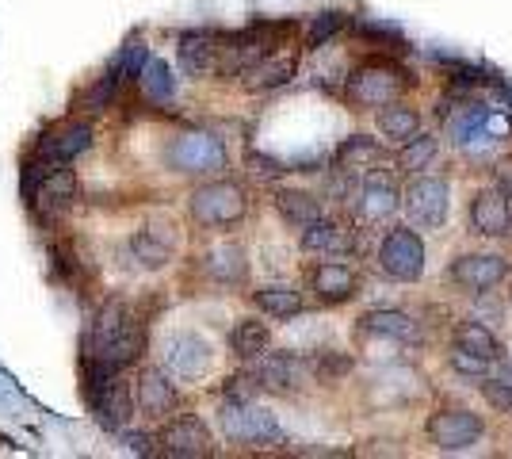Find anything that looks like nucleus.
<instances>
[{
  "mask_svg": "<svg viewBox=\"0 0 512 459\" xmlns=\"http://www.w3.org/2000/svg\"><path fill=\"white\" fill-rule=\"evenodd\" d=\"M146 352V322L127 303H104L81 333V387L107 383L111 375H123Z\"/></svg>",
  "mask_w": 512,
  "mask_h": 459,
  "instance_id": "nucleus-1",
  "label": "nucleus"
},
{
  "mask_svg": "<svg viewBox=\"0 0 512 459\" xmlns=\"http://www.w3.org/2000/svg\"><path fill=\"white\" fill-rule=\"evenodd\" d=\"M409 85H413V77L398 62H390V58H367L363 66L352 69L344 96H348L352 108H386V104L402 100L409 92Z\"/></svg>",
  "mask_w": 512,
  "mask_h": 459,
  "instance_id": "nucleus-2",
  "label": "nucleus"
},
{
  "mask_svg": "<svg viewBox=\"0 0 512 459\" xmlns=\"http://www.w3.org/2000/svg\"><path fill=\"white\" fill-rule=\"evenodd\" d=\"M218 425H222V437L245 444V448L283 444V429H279L276 414L256 406L253 398H226L222 410H218Z\"/></svg>",
  "mask_w": 512,
  "mask_h": 459,
  "instance_id": "nucleus-3",
  "label": "nucleus"
},
{
  "mask_svg": "<svg viewBox=\"0 0 512 459\" xmlns=\"http://www.w3.org/2000/svg\"><path fill=\"white\" fill-rule=\"evenodd\" d=\"M188 215L207 230L237 226L249 215V196L237 180H207L188 196Z\"/></svg>",
  "mask_w": 512,
  "mask_h": 459,
  "instance_id": "nucleus-4",
  "label": "nucleus"
},
{
  "mask_svg": "<svg viewBox=\"0 0 512 459\" xmlns=\"http://www.w3.org/2000/svg\"><path fill=\"white\" fill-rule=\"evenodd\" d=\"M92 146V123L88 119H77V115H65L58 123H50L35 146L27 150V157H35L46 169H58V165H73L81 153Z\"/></svg>",
  "mask_w": 512,
  "mask_h": 459,
  "instance_id": "nucleus-5",
  "label": "nucleus"
},
{
  "mask_svg": "<svg viewBox=\"0 0 512 459\" xmlns=\"http://www.w3.org/2000/svg\"><path fill=\"white\" fill-rule=\"evenodd\" d=\"M165 161L172 165V173L184 176H211L218 169H226L230 153H226V142L218 134L207 131H184L176 134L165 150Z\"/></svg>",
  "mask_w": 512,
  "mask_h": 459,
  "instance_id": "nucleus-6",
  "label": "nucleus"
},
{
  "mask_svg": "<svg viewBox=\"0 0 512 459\" xmlns=\"http://www.w3.org/2000/svg\"><path fill=\"white\" fill-rule=\"evenodd\" d=\"M379 268L398 284H413L425 276V241L409 226H394L379 245Z\"/></svg>",
  "mask_w": 512,
  "mask_h": 459,
  "instance_id": "nucleus-7",
  "label": "nucleus"
},
{
  "mask_svg": "<svg viewBox=\"0 0 512 459\" xmlns=\"http://www.w3.org/2000/svg\"><path fill=\"white\" fill-rule=\"evenodd\" d=\"M176 249H180V230H176V222L169 215H153L130 234V257L146 272H157V268L172 264Z\"/></svg>",
  "mask_w": 512,
  "mask_h": 459,
  "instance_id": "nucleus-8",
  "label": "nucleus"
},
{
  "mask_svg": "<svg viewBox=\"0 0 512 459\" xmlns=\"http://www.w3.org/2000/svg\"><path fill=\"white\" fill-rule=\"evenodd\" d=\"M486 433L482 417L463 406H451V410H436L428 417V440L440 448V452H467L470 444H478Z\"/></svg>",
  "mask_w": 512,
  "mask_h": 459,
  "instance_id": "nucleus-9",
  "label": "nucleus"
},
{
  "mask_svg": "<svg viewBox=\"0 0 512 459\" xmlns=\"http://www.w3.org/2000/svg\"><path fill=\"white\" fill-rule=\"evenodd\" d=\"M85 398L92 417H96V425H104L107 433H123L130 425V417H134V402H138L123 375H111L107 383L92 387Z\"/></svg>",
  "mask_w": 512,
  "mask_h": 459,
  "instance_id": "nucleus-10",
  "label": "nucleus"
},
{
  "mask_svg": "<svg viewBox=\"0 0 512 459\" xmlns=\"http://www.w3.org/2000/svg\"><path fill=\"white\" fill-rule=\"evenodd\" d=\"M77 199H81V180H77V173L69 165H58V169H46V176L35 188V199L27 207H35L46 222H54L69 215L77 207Z\"/></svg>",
  "mask_w": 512,
  "mask_h": 459,
  "instance_id": "nucleus-11",
  "label": "nucleus"
},
{
  "mask_svg": "<svg viewBox=\"0 0 512 459\" xmlns=\"http://www.w3.org/2000/svg\"><path fill=\"white\" fill-rule=\"evenodd\" d=\"M161 452L165 456H176V459H203L214 452V440H211V429L199 421L195 414H180V417H169L165 421V429H161Z\"/></svg>",
  "mask_w": 512,
  "mask_h": 459,
  "instance_id": "nucleus-12",
  "label": "nucleus"
},
{
  "mask_svg": "<svg viewBox=\"0 0 512 459\" xmlns=\"http://www.w3.org/2000/svg\"><path fill=\"white\" fill-rule=\"evenodd\" d=\"M406 207L417 226H425V230L444 226L451 211L448 180H440V176H421V180H413L406 192Z\"/></svg>",
  "mask_w": 512,
  "mask_h": 459,
  "instance_id": "nucleus-13",
  "label": "nucleus"
},
{
  "mask_svg": "<svg viewBox=\"0 0 512 459\" xmlns=\"http://www.w3.org/2000/svg\"><path fill=\"white\" fill-rule=\"evenodd\" d=\"M222 35L226 31H214V27H192L176 39V58L184 73L192 77H207V73H218V54H222Z\"/></svg>",
  "mask_w": 512,
  "mask_h": 459,
  "instance_id": "nucleus-14",
  "label": "nucleus"
},
{
  "mask_svg": "<svg viewBox=\"0 0 512 459\" xmlns=\"http://www.w3.org/2000/svg\"><path fill=\"white\" fill-rule=\"evenodd\" d=\"M302 372H306V364H302L299 356H291V352H260L253 360V383L256 391H272V394H291L299 387Z\"/></svg>",
  "mask_w": 512,
  "mask_h": 459,
  "instance_id": "nucleus-15",
  "label": "nucleus"
},
{
  "mask_svg": "<svg viewBox=\"0 0 512 459\" xmlns=\"http://www.w3.org/2000/svg\"><path fill=\"white\" fill-rule=\"evenodd\" d=\"M451 284L467 287V291H490L509 276V261L497 253H463L448 268Z\"/></svg>",
  "mask_w": 512,
  "mask_h": 459,
  "instance_id": "nucleus-16",
  "label": "nucleus"
},
{
  "mask_svg": "<svg viewBox=\"0 0 512 459\" xmlns=\"http://www.w3.org/2000/svg\"><path fill=\"white\" fill-rule=\"evenodd\" d=\"M310 291H314V299L325 306H341L348 303L356 291H360V276H356V268L344 261H321L310 268Z\"/></svg>",
  "mask_w": 512,
  "mask_h": 459,
  "instance_id": "nucleus-17",
  "label": "nucleus"
},
{
  "mask_svg": "<svg viewBox=\"0 0 512 459\" xmlns=\"http://www.w3.org/2000/svg\"><path fill=\"white\" fill-rule=\"evenodd\" d=\"M134 398L146 417H169L180 406V391L172 383L169 368H142L134 379Z\"/></svg>",
  "mask_w": 512,
  "mask_h": 459,
  "instance_id": "nucleus-18",
  "label": "nucleus"
},
{
  "mask_svg": "<svg viewBox=\"0 0 512 459\" xmlns=\"http://www.w3.org/2000/svg\"><path fill=\"white\" fill-rule=\"evenodd\" d=\"M356 215L363 222H386L398 207H402V192H398V184L390 180L386 173H367L363 176V184L356 188Z\"/></svg>",
  "mask_w": 512,
  "mask_h": 459,
  "instance_id": "nucleus-19",
  "label": "nucleus"
},
{
  "mask_svg": "<svg viewBox=\"0 0 512 459\" xmlns=\"http://www.w3.org/2000/svg\"><path fill=\"white\" fill-rule=\"evenodd\" d=\"M214 352L203 337L195 333H176L169 337V352H165V368H169L176 379H203L211 372Z\"/></svg>",
  "mask_w": 512,
  "mask_h": 459,
  "instance_id": "nucleus-20",
  "label": "nucleus"
},
{
  "mask_svg": "<svg viewBox=\"0 0 512 459\" xmlns=\"http://www.w3.org/2000/svg\"><path fill=\"white\" fill-rule=\"evenodd\" d=\"M299 245H302V253L329 261V257H348V253L356 249V234H352L344 222H333L321 215L318 222H310V226L302 230Z\"/></svg>",
  "mask_w": 512,
  "mask_h": 459,
  "instance_id": "nucleus-21",
  "label": "nucleus"
},
{
  "mask_svg": "<svg viewBox=\"0 0 512 459\" xmlns=\"http://www.w3.org/2000/svg\"><path fill=\"white\" fill-rule=\"evenodd\" d=\"M295 69H299V58H295V50L279 46V50H272V54L256 58L253 66L241 73V85L249 88V92H272V88L287 85V81L295 77Z\"/></svg>",
  "mask_w": 512,
  "mask_h": 459,
  "instance_id": "nucleus-22",
  "label": "nucleus"
},
{
  "mask_svg": "<svg viewBox=\"0 0 512 459\" xmlns=\"http://www.w3.org/2000/svg\"><path fill=\"white\" fill-rule=\"evenodd\" d=\"M470 230L482 234V238H509L512 234V211L497 188L493 192H474V199H470Z\"/></svg>",
  "mask_w": 512,
  "mask_h": 459,
  "instance_id": "nucleus-23",
  "label": "nucleus"
},
{
  "mask_svg": "<svg viewBox=\"0 0 512 459\" xmlns=\"http://www.w3.org/2000/svg\"><path fill=\"white\" fill-rule=\"evenodd\" d=\"M203 272L211 276L214 284L222 287H237L245 284V276H249V261H245V249L237 245V241H222V245H211L207 253H203Z\"/></svg>",
  "mask_w": 512,
  "mask_h": 459,
  "instance_id": "nucleus-24",
  "label": "nucleus"
},
{
  "mask_svg": "<svg viewBox=\"0 0 512 459\" xmlns=\"http://www.w3.org/2000/svg\"><path fill=\"white\" fill-rule=\"evenodd\" d=\"M383 161H386V153L375 138H367V134H352V138H344L341 146H337L333 169L352 173V176H367V173H379V165H383Z\"/></svg>",
  "mask_w": 512,
  "mask_h": 459,
  "instance_id": "nucleus-25",
  "label": "nucleus"
},
{
  "mask_svg": "<svg viewBox=\"0 0 512 459\" xmlns=\"http://www.w3.org/2000/svg\"><path fill=\"white\" fill-rule=\"evenodd\" d=\"M360 337H379V341H398V345H413L417 341V322L402 314V310H367L356 326Z\"/></svg>",
  "mask_w": 512,
  "mask_h": 459,
  "instance_id": "nucleus-26",
  "label": "nucleus"
},
{
  "mask_svg": "<svg viewBox=\"0 0 512 459\" xmlns=\"http://www.w3.org/2000/svg\"><path fill=\"white\" fill-rule=\"evenodd\" d=\"M276 211L279 219L295 230H306L310 222L321 219V199L310 196V192H299V188H279L276 192Z\"/></svg>",
  "mask_w": 512,
  "mask_h": 459,
  "instance_id": "nucleus-27",
  "label": "nucleus"
},
{
  "mask_svg": "<svg viewBox=\"0 0 512 459\" xmlns=\"http://www.w3.org/2000/svg\"><path fill=\"white\" fill-rule=\"evenodd\" d=\"M253 303H256V310H264V314H268V318H276V322H287V318L302 314V295L291 284L256 287Z\"/></svg>",
  "mask_w": 512,
  "mask_h": 459,
  "instance_id": "nucleus-28",
  "label": "nucleus"
},
{
  "mask_svg": "<svg viewBox=\"0 0 512 459\" xmlns=\"http://www.w3.org/2000/svg\"><path fill=\"white\" fill-rule=\"evenodd\" d=\"M272 345V329L264 326L260 318H241L234 329H230V349L241 360H256L260 352Z\"/></svg>",
  "mask_w": 512,
  "mask_h": 459,
  "instance_id": "nucleus-29",
  "label": "nucleus"
},
{
  "mask_svg": "<svg viewBox=\"0 0 512 459\" xmlns=\"http://www.w3.org/2000/svg\"><path fill=\"white\" fill-rule=\"evenodd\" d=\"M138 88H142V96L153 100V104H172V96H176V77H172L169 62L150 58L146 69L138 73Z\"/></svg>",
  "mask_w": 512,
  "mask_h": 459,
  "instance_id": "nucleus-30",
  "label": "nucleus"
},
{
  "mask_svg": "<svg viewBox=\"0 0 512 459\" xmlns=\"http://www.w3.org/2000/svg\"><path fill=\"white\" fill-rule=\"evenodd\" d=\"M379 131H383V138H390V142H409L413 134L421 131V115L409 108V104H386L383 111H379Z\"/></svg>",
  "mask_w": 512,
  "mask_h": 459,
  "instance_id": "nucleus-31",
  "label": "nucleus"
},
{
  "mask_svg": "<svg viewBox=\"0 0 512 459\" xmlns=\"http://www.w3.org/2000/svg\"><path fill=\"white\" fill-rule=\"evenodd\" d=\"M119 81H127L123 77V69H119V62H111V66L92 81V85L77 96V108L81 111H104L111 100H115V88H119Z\"/></svg>",
  "mask_w": 512,
  "mask_h": 459,
  "instance_id": "nucleus-32",
  "label": "nucleus"
},
{
  "mask_svg": "<svg viewBox=\"0 0 512 459\" xmlns=\"http://www.w3.org/2000/svg\"><path fill=\"white\" fill-rule=\"evenodd\" d=\"M455 345L478 352V356H486V360H501V341H497L482 322H459V326H455Z\"/></svg>",
  "mask_w": 512,
  "mask_h": 459,
  "instance_id": "nucleus-33",
  "label": "nucleus"
},
{
  "mask_svg": "<svg viewBox=\"0 0 512 459\" xmlns=\"http://www.w3.org/2000/svg\"><path fill=\"white\" fill-rule=\"evenodd\" d=\"M356 39L375 50H390V54H406V39L398 35V27L390 23H375V20H360L356 23Z\"/></svg>",
  "mask_w": 512,
  "mask_h": 459,
  "instance_id": "nucleus-34",
  "label": "nucleus"
},
{
  "mask_svg": "<svg viewBox=\"0 0 512 459\" xmlns=\"http://www.w3.org/2000/svg\"><path fill=\"white\" fill-rule=\"evenodd\" d=\"M436 157V138L432 134H413L409 142H402V153H398V169L406 173H417V169H428Z\"/></svg>",
  "mask_w": 512,
  "mask_h": 459,
  "instance_id": "nucleus-35",
  "label": "nucleus"
},
{
  "mask_svg": "<svg viewBox=\"0 0 512 459\" xmlns=\"http://www.w3.org/2000/svg\"><path fill=\"white\" fill-rule=\"evenodd\" d=\"M306 368H310V375L321 379V383H337V379H344V375L352 372V356H344V352H337V349H321Z\"/></svg>",
  "mask_w": 512,
  "mask_h": 459,
  "instance_id": "nucleus-36",
  "label": "nucleus"
},
{
  "mask_svg": "<svg viewBox=\"0 0 512 459\" xmlns=\"http://www.w3.org/2000/svg\"><path fill=\"white\" fill-rule=\"evenodd\" d=\"M490 364L493 360H486V356H478V352H470V349H455L448 352V368L455 375H463V379H474V383H482L486 375H490Z\"/></svg>",
  "mask_w": 512,
  "mask_h": 459,
  "instance_id": "nucleus-37",
  "label": "nucleus"
},
{
  "mask_svg": "<svg viewBox=\"0 0 512 459\" xmlns=\"http://www.w3.org/2000/svg\"><path fill=\"white\" fill-rule=\"evenodd\" d=\"M344 27H348V16H344V12H333V8H329V12H318L314 23H310V31H306V46L318 50V46H325L333 35H341Z\"/></svg>",
  "mask_w": 512,
  "mask_h": 459,
  "instance_id": "nucleus-38",
  "label": "nucleus"
},
{
  "mask_svg": "<svg viewBox=\"0 0 512 459\" xmlns=\"http://www.w3.org/2000/svg\"><path fill=\"white\" fill-rule=\"evenodd\" d=\"M115 62H119V69H123V77H130V81H134V77L146 69V62H150V50H146V43L134 35V39L119 50V58H115Z\"/></svg>",
  "mask_w": 512,
  "mask_h": 459,
  "instance_id": "nucleus-39",
  "label": "nucleus"
},
{
  "mask_svg": "<svg viewBox=\"0 0 512 459\" xmlns=\"http://www.w3.org/2000/svg\"><path fill=\"white\" fill-rule=\"evenodd\" d=\"M482 394H486V402H490L497 414H509L512 410V383L509 379H482Z\"/></svg>",
  "mask_w": 512,
  "mask_h": 459,
  "instance_id": "nucleus-40",
  "label": "nucleus"
},
{
  "mask_svg": "<svg viewBox=\"0 0 512 459\" xmlns=\"http://www.w3.org/2000/svg\"><path fill=\"white\" fill-rule=\"evenodd\" d=\"M249 169H253V176H260V180H276V176H283L287 173V165L283 161H276V157H264V153H256V150H249Z\"/></svg>",
  "mask_w": 512,
  "mask_h": 459,
  "instance_id": "nucleus-41",
  "label": "nucleus"
},
{
  "mask_svg": "<svg viewBox=\"0 0 512 459\" xmlns=\"http://www.w3.org/2000/svg\"><path fill=\"white\" fill-rule=\"evenodd\" d=\"M493 188L505 199H512V157H505V161L493 169Z\"/></svg>",
  "mask_w": 512,
  "mask_h": 459,
  "instance_id": "nucleus-42",
  "label": "nucleus"
},
{
  "mask_svg": "<svg viewBox=\"0 0 512 459\" xmlns=\"http://www.w3.org/2000/svg\"><path fill=\"white\" fill-rule=\"evenodd\" d=\"M123 440H127L130 452H138V456L150 452V437H146V433H130V429H123Z\"/></svg>",
  "mask_w": 512,
  "mask_h": 459,
  "instance_id": "nucleus-43",
  "label": "nucleus"
},
{
  "mask_svg": "<svg viewBox=\"0 0 512 459\" xmlns=\"http://www.w3.org/2000/svg\"><path fill=\"white\" fill-rule=\"evenodd\" d=\"M505 379H509V383H512V356H509V360H505Z\"/></svg>",
  "mask_w": 512,
  "mask_h": 459,
  "instance_id": "nucleus-44",
  "label": "nucleus"
}]
</instances>
